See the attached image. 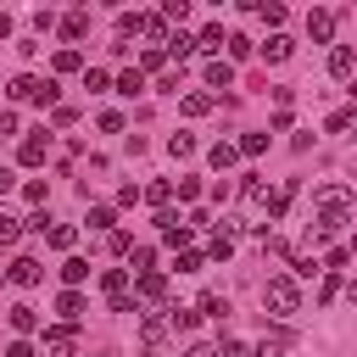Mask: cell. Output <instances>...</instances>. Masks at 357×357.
I'll return each mask as SVG.
<instances>
[{"instance_id":"6da1fadb","label":"cell","mask_w":357,"mask_h":357,"mask_svg":"<svg viewBox=\"0 0 357 357\" xmlns=\"http://www.w3.org/2000/svg\"><path fill=\"white\" fill-rule=\"evenodd\" d=\"M262 307H273V318L301 312V290H296V279H290V273H273V279L262 284Z\"/></svg>"},{"instance_id":"7a4b0ae2","label":"cell","mask_w":357,"mask_h":357,"mask_svg":"<svg viewBox=\"0 0 357 357\" xmlns=\"http://www.w3.org/2000/svg\"><path fill=\"white\" fill-rule=\"evenodd\" d=\"M100 290H106L112 312H134V296H128V268H106V273H100Z\"/></svg>"},{"instance_id":"3957f363","label":"cell","mask_w":357,"mask_h":357,"mask_svg":"<svg viewBox=\"0 0 357 357\" xmlns=\"http://www.w3.org/2000/svg\"><path fill=\"white\" fill-rule=\"evenodd\" d=\"M73 346H78L73 324H56V329H45V357H73Z\"/></svg>"},{"instance_id":"277c9868","label":"cell","mask_w":357,"mask_h":357,"mask_svg":"<svg viewBox=\"0 0 357 357\" xmlns=\"http://www.w3.org/2000/svg\"><path fill=\"white\" fill-rule=\"evenodd\" d=\"M156 229H162L167 245H190V234H195L190 223H178V212H156Z\"/></svg>"},{"instance_id":"5b68a950","label":"cell","mask_w":357,"mask_h":357,"mask_svg":"<svg viewBox=\"0 0 357 357\" xmlns=\"http://www.w3.org/2000/svg\"><path fill=\"white\" fill-rule=\"evenodd\" d=\"M39 273H45V268H39V262H33V257H17V262H11V268H6V279H11V284H17V290H28V284H39Z\"/></svg>"},{"instance_id":"8992f818","label":"cell","mask_w":357,"mask_h":357,"mask_svg":"<svg viewBox=\"0 0 357 357\" xmlns=\"http://www.w3.org/2000/svg\"><path fill=\"white\" fill-rule=\"evenodd\" d=\"M45 145H50V139H45V128H39L33 139H22V151H17V162H22V167H39V162H45Z\"/></svg>"},{"instance_id":"52a82bcc","label":"cell","mask_w":357,"mask_h":357,"mask_svg":"<svg viewBox=\"0 0 357 357\" xmlns=\"http://www.w3.org/2000/svg\"><path fill=\"white\" fill-rule=\"evenodd\" d=\"M307 33H312V39L324 45V39L335 33V11H307Z\"/></svg>"},{"instance_id":"ba28073f","label":"cell","mask_w":357,"mask_h":357,"mask_svg":"<svg viewBox=\"0 0 357 357\" xmlns=\"http://www.w3.org/2000/svg\"><path fill=\"white\" fill-rule=\"evenodd\" d=\"M329 73H335V78H351V73H357V56H351L346 45H335V50H329Z\"/></svg>"},{"instance_id":"9c48e42d","label":"cell","mask_w":357,"mask_h":357,"mask_svg":"<svg viewBox=\"0 0 357 357\" xmlns=\"http://www.w3.org/2000/svg\"><path fill=\"white\" fill-rule=\"evenodd\" d=\"M206 162H212V167L223 173V167H234V162H240V145H229V139H218V145L206 151Z\"/></svg>"},{"instance_id":"30bf717a","label":"cell","mask_w":357,"mask_h":357,"mask_svg":"<svg viewBox=\"0 0 357 357\" xmlns=\"http://www.w3.org/2000/svg\"><path fill=\"white\" fill-rule=\"evenodd\" d=\"M290 195H296V184H279V190H273V195H268V201H262V206H268V218H273V223H279V218H284V212H290Z\"/></svg>"},{"instance_id":"8fae6325","label":"cell","mask_w":357,"mask_h":357,"mask_svg":"<svg viewBox=\"0 0 357 357\" xmlns=\"http://www.w3.org/2000/svg\"><path fill=\"white\" fill-rule=\"evenodd\" d=\"M56 312H61L67 324H78V318H84V296H78V290H61V296H56Z\"/></svg>"},{"instance_id":"7c38bea8","label":"cell","mask_w":357,"mask_h":357,"mask_svg":"<svg viewBox=\"0 0 357 357\" xmlns=\"http://www.w3.org/2000/svg\"><path fill=\"white\" fill-rule=\"evenodd\" d=\"M6 318H11V329H17V335H33V329H39V312H33V307H22V301H17Z\"/></svg>"},{"instance_id":"4fadbf2b","label":"cell","mask_w":357,"mask_h":357,"mask_svg":"<svg viewBox=\"0 0 357 357\" xmlns=\"http://www.w3.org/2000/svg\"><path fill=\"white\" fill-rule=\"evenodd\" d=\"M89 33V11H67L61 17V39H84Z\"/></svg>"},{"instance_id":"5bb4252c","label":"cell","mask_w":357,"mask_h":357,"mask_svg":"<svg viewBox=\"0 0 357 357\" xmlns=\"http://www.w3.org/2000/svg\"><path fill=\"white\" fill-rule=\"evenodd\" d=\"M290 50H296V39H290V33H273V39L262 45V56H268V61H290Z\"/></svg>"},{"instance_id":"9a60e30c","label":"cell","mask_w":357,"mask_h":357,"mask_svg":"<svg viewBox=\"0 0 357 357\" xmlns=\"http://www.w3.org/2000/svg\"><path fill=\"white\" fill-rule=\"evenodd\" d=\"M61 279H67V290H78V284L89 279V262H84V257H67V262H61Z\"/></svg>"},{"instance_id":"2e32d148","label":"cell","mask_w":357,"mask_h":357,"mask_svg":"<svg viewBox=\"0 0 357 357\" xmlns=\"http://www.w3.org/2000/svg\"><path fill=\"white\" fill-rule=\"evenodd\" d=\"M139 33H145V39H156V45H167V22H162V11L139 17Z\"/></svg>"},{"instance_id":"e0dca14e","label":"cell","mask_w":357,"mask_h":357,"mask_svg":"<svg viewBox=\"0 0 357 357\" xmlns=\"http://www.w3.org/2000/svg\"><path fill=\"white\" fill-rule=\"evenodd\" d=\"M206 84H212V89H229V84H234V67H229V61H206Z\"/></svg>"},{"instance_id":"ac0fdd59","label":"cell","mask_w":357,"mask_h":357,"mask_svg":"<svg viewBox=\"0 0 357 357\" xmlns=\"http://www.w3.org/2000/svg\"><path fill=\"white\" fill-rule=\"evenodd\" d=\"M45 240H50L56 251H73V240H78V234H73V223H50V229H45Z\"/></svg>"},{"instance_id":"d6986e66","label":"cell","mask_w":357,"mask_h":357,"mask_svg":"<svg viewBox=\"0 0 357 357\" xmlns=\"http://www.w3.org/2000/svg\"><path fill=\"white\" fill-rule=\"evenodd\" d=\"M134 290H139V296H145V301H156V296H162V290H167V279H162V273H156V268H151V273H139V284H134Z\"/></svg>"},{"instance_id":"ffe728a7","label":"cell","mask_w":357,"mask_h":357,"mask_svg":"<svg viewBox=\"0 0 357 357\" xmlns=\"http://www.w3.org/2000/svg\"><path fill=\"white\" fill-rule=\"evenodd\" d=\"M223 45V22H206L201 33H195V50H218Z\"/></svg>"},{"instance_id":"44dd1931","label":"cell","mask_w":357,"mask_h":357,"mask_svg":"<svg viewBox=\"0 0 357 357\" xmlns=\"http://www.w3.org/2000/svg\"><path fill=\"white\" fill-rule=\"evenodd\" d=\"M162 50L184 61V56H195V39H190V33H167V45H162Z\"/></svg>"},{"instance_id":"7402d4cb","label":"cell","mask_w":357,"mask_h":357,"mask_svg":"<svg viewBox=\"0 0 357 357\" xmlns=\"http://www.w3.org/2000/svg\"><path fill=\"white\" fill-rule=\"evenodd\" d=\"M195 312H206V318H223V312H229V301H223L218 290H206V296L195 301Z\"/></svg>"},{"instance_id":"603a6c76","label":"cell","mask_w":357,"mask_h":357,"mask_svg":"<svg viewBox=\"0 0 357 357\" xmlns=\"http://www.w3.org/2000/svg\"><path fill=\"white\" fill-rule=\"evenodd\" d=\"M139 335H145V346H156V340L167 335V318H156V312H145V324H139Z\"/></svg>"},{"instance_id":"cb8c5ba5","label":"cell","mask_w":357,"mask_h":357,"mask_svg":"<svg viewBox=\"0 0 357 357\" xmlns=\"http://www.w3.org/2000/svg\"><path fill=\"white\" fill-rule=\"evenodd\" d=\"M139 89H145V73H134V67L117 73V95H139Z\"/></svg>"},{"instance_id":"d4e9b609","label":"cell","mask_w":357,"mask_h":357,"mask_svg":"<svg viewBox=\"0 0 357 357\" xmlns=\"http://www.w3.org/2000/svg\"><path fill=\"white\" fill-rule=\"evenodd\" d=\"M178 106H184V117H206L212 112V95H184Z\"/></svg>"},{"instance_id":"484cf974","label":"cell","mask_w":357,"mask_h":357,"mask_svg":"<svg viewBox=\"0 0 357 357\" xmlns=\"http://www.w3.org/2000/svg\"><path fill=\"white\" fill-rule=\"evenodd\" d=\"M167 195H173V184H167V178L145 184V201H151V206H162V212H167Z\"/></svg>"},{"instance_id":"4316f807","label":"cell","mask_w":357,"mask_h":357,"mask_svg":"<svg viewBox=\"0 0 357 357\" xmlns=\"http://www.w3.org/2000/svg\"><path fill=\"white\" fill-rule=\"evenodd\" d=\"M290 268H296V279H312V273H324V262H312L307 251H296V257H290Z\"/></svg>"},{"instance_id":"83f0119b","label":"cell","mask_w":357,"mask_h":357,"mask_svg":"<svg viewBox=\"0 0 357 357\" xmlns=\"http://www.w3.org/2000/svg\"><path fill=\"white\" fill-rule=\"evenodd\" d=\"M195 318H201L195 307H167V324H173V329H195Z\"/></svg>"},{"instance_id":"f1b7e54d","label":"cell","mask_w":357,"mask_h":357,"mask_svg":"<svg viewBox=\"0 0 357 357\" xmlns=\"http://www.w3.org/2000/svg\"><path fill=\"white\" fill-rule=\"evenodd\" d=\"M17 234H22V218L0 212V245H17Z\"/></svg>"},{"instance_id":"f546056e","label":"cell","mask_w":357,"mask_h":357,"mask_svg":"<svg viewBox=\"0 0 357 357\" xmlns=\"http://www.w3.org/2000/svg\"><path fill=\"white\" fill-rule=\"evenodd\" d=\"M162 61H167V50H162V45H151V50L139 56V73H162Z\"/></svg>"},{"instance_id":"4dcf8cb0","label":"cell","mask_w":357,"mask_h":357,"mask_svg":"<svg viewBox=\"0 0 357 357\" xmlns=\"http://www.w3.org/2000/svg\"><path fill=\"white\" fill-rule=\"evenodd\" d=\"M240 195H245V201H268V184H262L257 173H245V184H240Z\"/></svg>"},{"instance_id":"1f68e13d","label":"cell","mask_w":357,"mask_h":357,"mask_svg":"<svg viewBox=\"0 0 357 357\" xmlns=\"http://www.w3.org/2000/svg\"><path fill=\"white\" fill-rule=\"evenodd\" d=\"M151 262H156V251H151V245H134V257H128V268H134V273H151Z\"/></svg>"},{"instance_id":"d6a6232c","label":"cell","mask_w":357,"mask_h":357,"mask_svg":"<svg viewBox=\"0 0 357 357\" xmlns=\"http://www.w3.org/2000/svg\"><path fill=\"white\" fill-rule=\"evenodd\" d=\"M340 296V273H324V284H318V307H329Z\"/></svg>"},{"instance_id":"836d02e7","label":"cell","mask_w":357,"mask_h":357,"mask_svg":"<svg viewBox=\"0 0 357 357\" xmlns=\"http://www.w3.org/2000/svg\"><path fill=\"white\" fill-rule=\"evenodd\" d=\"M251 50H257V45H251V39H245V33H229V56H234V61H245V56H251Z\"/></svg>"},{"instance_id":"e575fe53","label":"cell","mask_w":357,"mask_h":357,"mask_svg":"<svg viewBox=\"0 0 357 357\" xmlns=\"http://www.w3.org/2000/svg\"><path fill=\"white\" fill-rule=\"evenodd\" d=\"M78 61H84V56H78V50H67V45H61V50H56V73H78Z\"/></svg>"},{"instance_id":"d590c367","label":"cell","mask_w":357,"mask_h":357,"mask_svg":"<svg viewBox=\"0 0 357 357\" xmlns=\"http://www.w3.org/2000/svg\"><path fill=\"white\" fill-rule=\"evenodd\" d=\"M167 151H173V156H195V134H173Z\"/></svg>"},{"instance_id":"8d00e7d4","label":"cell","mask_w":357,"mask_h":357,"mask_svg":"<svg viewBox=\"0 0 357 357\" xmlns=\"http://www.w3.org/2000/svg\"><path fill=\"white\" fill-rule=\"evenodd\" d=\"M262 151H268V134H245L240 139V156H262Z\"/></svg>"},{"instance_id":"74e56055","label":"cell","mask_w":357,"mask_h":357,"mask_svg":"<svg viewBox=\"0 0 357 357\" xmlns=\"http://www.w3.org/2000/svg\"><path fill=\"white\" fill-rule=\"evenodd\" d=\"M112 223H117L112 206H89V229H112Z\"/></svg>"},{"instance_id":"f35d334b","label":"cell","mask_w":357,"mask_h":357,"mask_svg":"<svg viewBox=\"0 0 357 357\" xmlns=\"http://www.w3.org/2000/svg\"><path fill=\"white\" fill-rule=\"evenodd\" d=\"M184 17H190L184 0H167V6H162V22H184Z\"/></svg>"},{"instance_id":"ab89813d","label":"cell","mask_w":357,"mask_h":357,"mask_svg":"<svg viewBox=\"0 0 357 357\" xmlns=\"http://www.w3.org/2000/svg\"><path fill=\"white\" fill-rule=\"evenodd\" d=\"M257 11H262V17H268V22H273V28H279V22H284V6H279V0H262V6H257Z\"/></svg>"},{"instance_id":"60d3db41","label":"cell","mask_w":357,"mask_h":357,"mask_svg":"<svg viewBox=\"0 0 357 357\" xmlns=\"http://www.w3.org/2000/svg\"><path fill=\"white\" fill-rule=\"evenodd\" d=\"M117 33H123V39L139 33V11H123V17H117Z\"/></svg>"},{"instance_id":"b9f144b4","label":"cell","mask_w":357,"mask_h":357,"mask_svg":"<svg viewBox=\"0 0 357 357\" xmlns=\"http://www.w3.org/2000/svg\"><path fill=\"white\" fill-rule=\"evenodd\" d=\"M106 84H112V78H106L100 67H89V73H84V89H106Z\"/></svg>"},{"instance_id":"7bdbcfd3","label":"cell","mask_w":357,"mask_h":357,"mask_svg":"<svg viewBox=\"0 0 357 357\" xmlns=\"http://www.w3.org/2000/svg\"><path fill=\"white\" fill-rule=\"evenodd\" d=\"M201 195V178H178V201H195Z\"/></svg>"},{"instance_id":"ee69618b","label":"cell","mask_w":357,"mask_h":357,"mask_svg":"<svg viewBox=\"0 0 357 357\" xmlns=\"http://www.w3.org/2000/svg\"><path fill=\"white\" fill-rule=\"evenodd\" d=\"M106 245H112V251H134V240H128L123 229H112V234H106Z\"/></svg>"},{"instance_id":"f6af8a7d","label":"cell","mask_w":357,"mask_h":357,"mask_svg":"<svg viewBox=\"0 0 357 357\" xmlns=\"http://www.w3.org/2000/svg\"><path fill=\"white\" fill-rule=\"evenodd\" d=\"M178 273H201V251H184L178 257Z\"/></svg>"},{"instance_id":"bcb514c9","label":"cell","mask_w":357,"mask_h":357,"mask_svg":"<svg viewBox=\"0 0 357 357\" xmlns=\"http://www.w3.org/2000/svg\"><path fill=\"white\" fill-rule=\"evenodd\" d=\"M218 357H251V351H245L240 340H218Z\"/></svg>"},{"instance_id":"7dc6e473","label":"cell","mask_w":357,"mask_h":357,"mask_svg":"<svg viewBox=\"0 0 357 357\" xmlns=\"http://www.w3.org/2000/svg\"><path fill=\"white\" fill-rule=\"evenodd\" d=\"M6 357H33V346H28V340H11V346H6Z\"/></svg>"},{"instance_id":"c3c4849f","label":"cell","mask_w":357,"mask_h":357,"mask_svg":"<svg viewBox=\"0 0 357 357\" xmlns=\"http://www.w3.org/2000/svg\"><path fill=\"white\" fill-rule=\"evenodd\" d=\"M184 357H218V346H206V340H195V346H190Z\"/></svg>"},{"instance_id":"681fc988","label":"cell","mask_w":357,"mask_h":357,"mask_svg":"<svg viewBox=\"0 0 357 357\" xmlns=\"http://www.w3.org/2000/svg\"><path fill=\"white\" fill-rule=\"evenodd\" d=\"M0 134H17V112H0Z\"/></svg>"},{"instance_id":"f907efd6","label":"cell","mask_w":357,"mask_h":357,"mask_svg":"<svg viewBox=\"0 0 357 357\" xmlns=\"http://www.w3.org/2000/svg\"><path fill=\"white\" fill-rule=\"evenodd\" d=\"M11 184H17V173H11V167H0V195H6Z\"/></svg>"},{"instance_id":"816d5d0a","label":"cell","mask_w":357,"mask_h":357,"mask_svg":"<svg viewBox=\"0 0 357 357\" xmlns=\"http://www.w3.org/2000/svg\"><path fill=\"white\" fill-rule=\"evenodd\" d=\"M6 33H11V17H6V11H0V39H6Z\"/></svg>"},{"instance_id":"f5cc1de1","label":"cell","mask_w":357,"mask_h":357,"mask_svg":"<svg viewBox=\"0 0 357 357\" xmlns=\"http://www.w3.org/2000/svg\"><path fill=\"white\" fill-rule=\"evenodd\" d=\"M346 251H351V257H357V229H351V240H346Z\"/></svg>"},{"instance_id":"db71d44e","label":"cell","mask_w":357,"mask_h":357,"mask_svg":"<svg viewBox=\"0 0 357 357\" xmlns=\"http://www.w3.org/2000/svg\"><path fill=\"white\" fill-rule=\"evenodd\" d=\"M351 301H357V279H351Z\"/></svg>"},{"instance_id":"11a10c76","label":"cell","mask_w":357,"mask_h":357,"mask_svg":"<svg viewBox=\"0 0 357 357\" xmlns=\"http://www.w3.org/2000/svg\"><path fill=\"white\" fill-rule=\"evenodd\" d=\"M351 100H357V84H351Z\"/></svg>"}]
</instances>
